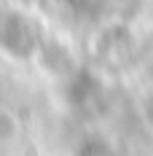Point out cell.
<instances>
[{"label":"cell","mask_w":153,"mask_h":156,"mask_svg":"<svg viewBox=\"0 0 153 156\" xmlns=\"http://www.w3.org/2000/svg\"><path fill=\"white\" fill-rule=\"evenodd\" d=\"M0 46L11 54H27L35 46V30L24 16L5 14L0 16Z\"/></svg>","instance_id":"6da1fadb"},{"label":"cell","mask_w":153,"mask_h":156,"mask_svg":"<svg viewBox=\"0 0 153 156\" xmlns=\"http://www.w3.org/2000/svg\"><path fill=\"white\" fill-rule=\"evenodd\" d=\"M67 3H75V5H78V3H86V0H67Z\"/></svg>","instance_id":"7a4b0ae2"}]
</instances>
